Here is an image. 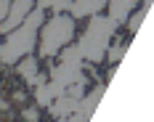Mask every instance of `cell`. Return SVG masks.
I'll use <instances>...</instances> for the list:
<instances>
[{
	"mask_svg": "<svg viewBox=\"0 0 154 122\" xmlns=\"http://www.w3.org/2000/svg\"><path fill=\"white\" fill-rule=\"evenodd\" d=\"M114 32H117V21H112L109 16H93L85 35L80 37V45H77L80 56L93 61V64L104 61L109 50V40L114 37Z\"/></svg>",
	"mask_w": 154,
	"mask_h": 122,
	"instance_id": "3",
	"label": "cell"
},
{
	"mask_svg": "<svg viewBox=\"0 0 154 122\" xmlns=\"http://www.w3.org/2000/svg\"><path fill=\"white\" fill-rule=\"evenodd\" d=\"M149 8H152V5H141V11H136V14H133V19L128 21V29H130V32H138L141 21L149 16Z\"/></svg>",
	"mask_w": 154,
	"mask_h": 122,
	"instance_id": "12",
	"label": "cell"
},
{
	"mask_svg": "<svg viewBox=\"0 0 154 122\" xmlns=\"http://www.w3.org/2000/svg\"><path fill=\"white\" fill-rule=\"evenodd\" d=\"M133 0H109V19L112 21H125V16H130Z\"/></svg>",
	"mask_w": 154,
	"mask_h": 122,
	"instance_id": "10",
	"label": "cell"
},
{
	"mask_svg": "<svg viewBox=\"0 0 154 122\" xmlns=\"http://www.w3.org/2000/svg\"><path fill=\"white\" fill-rule=\"evenodd\" d=\"M40 24H43V11L40 8H32V14L14 32H8V40L0 45V61L3 64H16L19 59L29 56L32 48H35V37H37Z\"/></svg>",
	"mask_w": 154,
	"mask_h": 122,
	"instance_id": "2",
	"label": "cell"
},
{
	"mask_svg": "<svg viewBox=\"0 0 154 122\" xmlns=\"http://www.w3.org/2000/svg\"><path fill=\"white\" fill-rule=\"evenodd\" d=\"M32 8H35V3L32 0H11V5H8V14H5V19L0 21V32H14L27 16L32 14Z\"/></svg>",
	"mask_w": 154,
	"mask_h": 122,
	"instance_id": "5",
	"label": "cell"
},
{
	"mask_svg": "<svg viewBox=\"0 0 154 122\" xmlns=\"http://www.w3.org/2000/svg\"><path fill=\"white\" fill-rule=\"evenodd\" d=\"M101 96H104V85H98V88H96V90H93L88 98H80V106H77L75 111L69 114V117H61V122H88Z\"/></svg>",
	"mask_w": 154,
	"mask_h": 122,
	"instance_id": "6",
	"label": "cell"
},
{
	"mask_svg": "<svg viewBox=\"0 0 154 122\" xmlns=\"http://www.w3.org/2000/svg\"><path fill=\"white\" fill-rule=\"evenodd\" d=\"M8 5H11V0H0V21H3L5 14H8Z\"/></svg>",
	"mask_w": 154,
	"mask_h": 122,
	"instance_id": "13",
	"label": "cell"
},
{
	"mask_svg": "<svg viewBox=\"0 0 154 122\" xmlns=\"http://www.w3.org/2000/svg\"><path fill=\"white\" fill-rule=\"evenodd\" d=\"M19 75L24 77L27 82H32L35 88L45 82V77H43V75H37V59H32V56H24V61L19 64Z\"/></svg>",
	"mask_w": 154,
	"mask_h": 122,
	"instance_id": "8",
	"label": "cell"
},
{
	"mask_svg": "<svg viewBox=\"0 0 154 122\" xmlns=\"http://www.w3.org/2000/svg\"><path fill=\"white\" fill-rule=\"evenodd\" d=\"M77 106H80V98H75V96H66V93H64V96H59V98L51 104V111H53L56 117H69Z\"/></svg>",
	"mask_w": 154,
	"mask_h": 122,
	"instance_id": "9",
	"label": "cell"
},
{
	"mask_svg": "<svg viewBox=\"0 0 154 122\" xmlns=\"http://www.w3.org/2000/svg\"><path fill=\"white\" fill-rule=\"evenodd\" d=\"M24 117H27L29 122H35L37 120V111H35V109H24Z\"/></svg>",
	"mask_w": 154,
	"mask_h": 122,
	"instance_id": "15",
	"label": "cell"
},
{
	"mask_svg": "<svg viewBox=\"0 0 154 122\" xmlns=\"http://www.w3.org/2000/svg\"><path fill=\"white\" fill-rule=\"evenodd\" d=\"M69 5H72V0H37V5H35V8H40V11L51 8V11H56V14H64Z\"/></svg>",
	"mask_w": 154,
	"mask_h": 122,
	"instance_id": "11",
	"label": "cell"
},
{
	"mask_svg": "<svg viewBox=\"0 0 154 122\" xmlns=\"http://www.w3.org/2000/svg\"><path fill=\"white\" fill-rule=\"evenodd\" d=\"M120 56H122V48H112V50H109V59L112 61H117Z\"/></svg>",
	"mask_w": 154,
	"mask_h": 122,
	"instance_id": "14",
	"label": "cell"
},
{
	"mask_svg": "<svg viewBox=\"0 0 154 122\" xmlns=\"http://www.w3.org/2000/svg\"><path fill=\"white\" fill-rule=\"evenodd\" d=\"M143 5H152V0H143Z\"/></svg>",
	"mask_w": 154,
	"mask_h": 122,
	"instance_id": "16",
	"label": "cell"
},
{
	"mask_svg": "<svg viewBox=\"0 0 154 122\" xmlns=\"http://www.w3.org/2000/svg\"><path fill=\"white\" fill-rule=\"evenodd\" d=\"M75 82H85V75H82V56L77 45L66 48V53L61 56V64L51 72V82H43L35 88V96H37V104L40 106H51L59 96H64V90Z\"/></svg>",
	"mask_w": 154,
	"mask_h": 122,
	"instance_id": "1",
	"label": "cell"
},
{
	"mask_svg": "<svg viewBox=\"0 0 154 122\" xmlns=\"http://www.w3.org/2000/svg\"><path fill=\"white\" fill-rule=\"evenodd\" d=\"M104 5L106 0H72L69 11H72V19H82V16H96Z\"/></svg>",
	"mask_w": 154,
	"mask_h": 122,
	"instance_id": "7",
	"label": "cell"
},
{
	"mask_svg": "<svg viewBox=\"0 0 154 122\" xmlns=\"http://www.w3.org/2000/svg\"><path fill=\"white\" fill-rule=\"evenodd\" d=\"M75 37V19L72 16H53L43 27V35H40V56L43 59H51L61 50L69 40Z\"/></svg>",
	"mask_w": 154,
	"mask_h": 122,
	"instance_id": "4",
	"label": "cell"
}]
</instances>
